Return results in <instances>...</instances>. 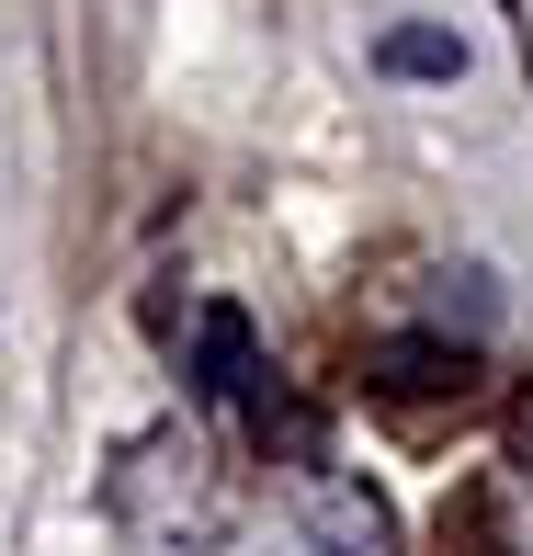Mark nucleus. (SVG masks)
<instances>
[{
	"label": "nucleus",
	"mask_w": 533,
	"mask_h": 556,
	"mask_svg": "<svg viewBox=\"0 0 533 556\" xmlns=\"http://www.w3.org/2000/svg\"><path fill=\"white\" fill-rule=\"evenodd\" d=\"M295 522L318 534V556H409L397 500L375 489L364 466H329V454H307V466H295Z\"/></svg>",
	"instance_id": "1"
},
{
	"label": "nucleus",
	"mask_w": 533,
	"mask_h": 556,
	"mask_svg": "<svg viewBox=\"0 0 533 556\" xmlns=\"http://www.w3.org/2000/svg\"><path fill=\"white\" fill-rule=\"evenodd\" d=\"M193 397L227 420H262V341L239 307H193Z\"/></svg>",
	"instance_id": "2"
},
{
	"label": "nucleus",
	"mask_w": 533,
	"mask_h": 556,
	"mask_svg": "<svg viewBox=\"0 0 533 556\" xmlns=\"http://www.w3.org/2000/svg\"><path fill=\"white\" fill-rule=\"evenodd\" d=\"M375 68H386V80H466V35H443V23H386V35H375Z\"/></svg>",
	"instance_id": "3"
},
{
	"label": "nucleus",
	"mask_w": 533,
	"mask_h": 556,
	"mask_svg": "<svg viewBox=\"0 0 533 556\" xmlns=\"http://www.w3.org/2000/svg\"><path fill=\"white\" fill-rule=\"evenodd\" d=\"M375 375H386V387H466V352H431V341H386V352H375Z\"/></svg>",
	"instance_id": "4"
}]
</instances>
